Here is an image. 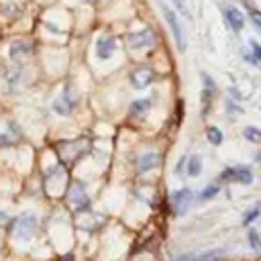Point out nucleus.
<instances>
[{
  "mask_svg": "<svg viewBox=\"0 0 261 261\" xmlns=\"http://www.w3.org/2000/svg\"><path fill=\"white\" fill-rule=\"evenodd\" d=\"M37 228H39V220L33 212H24L20 216H16L12 220V237L14 239H20V241H29L37 234Z\"/></svg>",
  "mask_w": 261,
  "mask_h": 261,
  "instance_id": "f257e3e1",
  "label": "nucleus"
},
{
  "mask_svg": "<svg viewBox=\"0 0 261 261\" xmlns=\"http://www.w3.org/2000/svg\"><path fill=\"white\" fill-rule=\"evenodd\" d=\"M77 106V94H75V88L71 84H67L63 88V94L53 102V110L61 116H69L73 112V108Z\"/></svg>",
  "mask_w": 261,
  "mask_h": 261,
  "instance_id": "f03ea898",
  "label": "nucleus"
},
{
  "mask_svg": "<svg viewBox=\"0 0 261 261\" xmlns=\"http://www.w3.org/2000/svg\"><path fill=\"white\" fill-rule=\"evenodd\" d=\"M84 145H88V139H73V141H65V143H59V145H57V153H59L61 161L69 163V161H73L77 155H82V153L88 149V147H84Z\"/></svg>",
  "mask_w": 261,
  "mask_h": 261,
  "instance_id": "7ed1b4c3",
  "label": "nucleus"
},
{
  "mask_svg": "<svg viewBox=\"0 0 261 261\" xmlns=\"http://www.w3.org/2000/svg\"><path fill=\"white\" fill-rule=\"evenodd\" d=\"M67 200H69L71 208L77 210V212H86L90 208V198H88V194H86V190H84V186L80 181H75V184L69 186Z\"/></svg>",
  "mask_w": 261,
  "mask_h": 261,
  "instance_id": "20e7f679",
  "label": "nucleus"
},
{
  "mask_svg": "<svg viewBox=\"0 0 261 261\" xmlns=\"http://www.w3.org/2000/svg\"><path fill=\"white\" fill-rule=\"evenodd\" d=\"M222 181H237V184H253V173L249 167L245 165H237V167H226L220 177Z\"/></svg>",
  "mask_w": 261,
  "mask_h": 261,
  "instance_id": "39448f33",
  "label": "nucleus"
},
{
  "mask_svg": "<svg viewBox=\"0 0 261 261\" xmlns=\"http://www.w3.org/2000/svg\"><path fill=\"white\" fill-rule=\"evenodd\" d=\"M128 41V47L130 49H147V47H153L155 45V35L151 29H141V31H135L126 37Z\"/></svg>",
  "mask_w": 261,
  "mask_h": 261,
  "instance_id": "423d86ee",
  "label": "nucleus"
},
{
  "mask_svg": "<svg viewBox=\"0 0 261 261\" xmlns=\"http://www.w3.org/2000/svg\"><path fill=\"white\" fill-rule=\"evenodd\" d=\"M161 8H163L165 20H167V24H169V29H171V33H173V39H175L177 47L184 51V49H186V37H184V29H181V24H179V20H177L175 12H173L171 8H167L165 4H161Z\"/></svg>",
  "mask_w": 261,
  "mask_h": 261,
  "instance_id": "0eeeda50",
  "label": "nucleus"
},
{
  "mask_svg": "<svg viewBox=\"0 0 261 261\" xmlns=\"http://www.w3.org/2000/svg\"><path fill=\"white\" fill-rule=\"evenodd\" d=\"M153 80H155V71L147 65H141V67L130 71V84L135 90H145L147 86L153 84Z\"/></svg>",
  "mask_w": 261,
  "mask_h": 261,
  "instance_id": "6e6552de",
  "label": "nucleus"
},
{
  "mask_svg": "<svg viewBox=\"0 0 261 261\" xmlns=\"http://www.w3.org/2000/svg\"><path fill=\"white\" fill-rule=\"evenodd\" d=\"M192 202H194V192L190 188H181L171 194V206H173L175 214H184Z\"/></svg>",
  "mask_w": 261,
  "mask_h": 261,
  "instance_id": "1a4fd4ad",
  "label": "nucleus"
},
{
  "mask_svg": "<svg viewBox=\"0 0 261 261\" xmlns=\"http://www.w3.org/2000/svg\"><path fill=\"white\" fill-rule=\"evenodd\" d=\"M157 165H159V153H155V151H145L135 159V167L139 173H147V171L155 169Z\"/></svg>",
  "mask_w": 261,
  "mask_h": 261,
  "instance_id": "9d476101",
  "label": "nucleus"
},
{
  "mask_svg": "<svg viewBox=\"0 0 261 261\" xmlns=\"http://www.w3.org/2000/svg\"><path fill=\"white\" fill-rule=\"evenodd\" d=\"M116 51V41L114 37H100L96 41V55L98 59H110Z\"/></svg>",
  "mask_w": 261,
  "mask_h": 261,
  "instance_id": "9b49d317",
  "label": "nucleus"
},
{
  "mask_svg": "<svg viewBox=\"0 0 261 261\" xmlns=\"http://www.w3.org/2000/svg\"><path fill=\"white\" fill-rule=\"evenodd\" d=\"M31 51H33V43H31V41H22V39H18V41L10 43V51H8V53H10V59L18 63L20 59L29 57Z\"/></svg>",
  "mask_w": 261,
  "mask_h": 261,
  "instance_id": "f8f14e48",
  "label": "nucleus"
},
{
  "mask_svg": "<svg viewBox=\"0 0 261 261\" xmlns=\"http://www.w3.org/2000/svg\"><path fill=\"white\" fill-rule=\"evenodd\" d=\"M20 139V128L14 120H8L6 128L0 130V147H10Z\"/></svg>",
  "mask_w": 261,
  "mask_h": 261,
  "instance_id": "ddd939ff",
  "label": "nucleus"
},
{
  "mask_svg": "<svg viewBox=\"0 0 261 261\" xmlns=\"http://www.w3.org/2000/svg\"><path fill=\"white\" fill-rule=\"evenodd\" d=\"M224 16H226V22L230 24L232 31H241L245 27V16L241 14V10H237L234 6H226L224 8Z\"/></svg>",
  "mask_w": 261,
  "mask_h": 261,
  "instance_id": "4468645a",
  "label": "nucleus"
},
{
  "mask_svg": "<svg viewBox=\"0 0 261 261\" xmlns=\"http://www.w3.org/2000/svg\"><path fill=\"white\" fill-rule=\"evenodd\" d=\"M202 80H204V92H202V112L206 114L208 112V104H210V100H212V94H214V82L204 73L202 75Z\"/></svg>",
  "mask_w": 261,
  "mask_h": 261,
  "instance_id": "2eb2a0df",
  "label": "nucleus"
},
{
  "mask_svg": "<svg viewBox=\"0 0 261 261\" xmlns=\"http://www.w3.org/2000/svg\"><path fill=\"white\" fill-rule=\"evenodd\" d=\"M186 171H188L190 177H198L202 173V159H200V155H192L188 159V169Z\"/></svg>",
  "mask_w": 261,
  "mask_h": 261,
  "instance_id": "dca6fc26",
  "label": "nucleus"
},
{
  "mask_svg": "<svg viewBox=\"0 0 261 261\" xmlns=\"http://www.w3.org/2000/svg\"><path fill=\"white\" fill-rule=\"evenodd\" d=\"M149 106H151V100H147V98H143V100H135V102L130 104V114L141 116V114H145V112L149 110Z\"/></svg>",
  "mask_w": 261,
  "mask_h": 261,
  "instance_id": "f3484780",
  "label": "nucleus"
},
{
  "mask_svg": "<svg viewBox=\"0 0 261 261\" xmlns=\"http://www.w3.org/2000/svg\"><path fill=\"white\" fill-rule=\"evenodd\" d=\"M259 216H261V204H255L253 208H249V210L245 212V216H243V224H245V226H249V224H251V222H255Z\"/></svg>",
  "mask_w": 261,
  "mask_h": 261,
  "instance_id": "a211bd4d",
  "label": "nucleus"
},
{
  "mask_svg": "<svg viewBox=\"0 0 261 261\" xmlns=\"http://www.w3.org/2000/svg\"><path fill=\"white\" fill-rule=\"evenodd\" d=\"M206 137H208V141L212 143V145H220L222 143V130L220 128H216V126H210L208 130H206Z\"/></svg>",
  "mask_w": 261,
  "mask_h": 261,
  "instance_id": "6ab92c4d",
  "label": "nucleus"
},
{
  "mask_svg": "<svg viewBox=\"0 0 261 261\" xmlns=\"http://www.w3.org/2000/svg\"><path fill=\"white\" fill-rule=\"evenodd\" d=\"M243 135H245V139L251 141V143H261V130H259L257 126H247V128L243 130Z\"/></svg>",
  "mask_w": 261,
  "mask_h": 261,
  "instance_id": "aec40b11",
  "label": "nucleus"
},
{
  "mask_svg": "<svg viewBox=\"0 0 261 261\" xmlns=\"http://www.w3.org/2000/svg\"><path fill=\"white\" fill-rule=\"evenodd\" d=\"M218 190H220V188H218L216 184H212V186H208L206 190H202V192H200V196H198V200H200V202H206V200H210V198H214V196L218 194Z\"/></svg>",
  "mask_w": 261,
  "mask_h": 261,
  "instance_id": "412c9836",
  "label": "nucleus"
},
{
  "mask_svg": "<svg viewBox=\"0 0 261 261\" xmlns=\"http://www.w3.org/2000/svg\"><path fill=\"white\" fill-rule=\"evenodd\" d=\"M173 4L179 8V12L186 18H192V8H190V0H173Z\"/></svg>",
  "mask_w": 261,
  "mask_h": 261,
  "instance_id": "4be33fe9",
  "label": "nucleus"
},
{
  "mask_svg": "<svg viewBox=\"0 0 261 261\" xmlns=\"http://www.w3.org/2000/svg\"><path fill=\"white\" fill-rule=\"evenodd\" d=\"M249 245H251L255 251L261 249V241H259V234H257L255 230H249Z\"/></svg>",
  "mask_w": 261,
  "mask_h": 261,
  "instance_id": "5701e85b",
  "label": "nucleus"
},
{
  "mask_svg": "<svg viewBox=\"0 0 261 261\" xmlns=\"http://www.w3.org/2000/svg\"><path fill=\"white\" fill-rule=\"evenodd\" d=\"M251 49H253V53H255V55H253V63H259V61H261V45L251 39Z\"/></svg>",
  "mask_w": 261,
  "mask_h": 261,
  "instance_id": "b1692460",
  "label": "nucleus"
},
{
  "mask_svg": "<svg viewBox=\"0 0 261 261\" xmlns=\"http://www.w3.org/2000/svg\"><path fill=\"white\" fill-rule=\"evenodd\" d=\"M8 220H10V218H8V214H6L4 210H0V226H4Z\"/></svg>",
  "mask_w": 261,
  "mask_h": 261,
  "instance_id": "393cba45",
  "label": "nucleus"
},
{
  "mask_svg": "<svg viewBox=\"0 0 261 261\" xmlns=\"http://www.w3.org/2000/svg\"><path fill=\"white\" fill-rule=\"evenodd\" d=\"M184 163H186V159H181V161L175 165V173H181V169H184Z\"/></svg>",
  "mask_w": 261,
  "mask_h": 261,
  "instance_id": "a878e982",
  "label": "nucleus"
},
{
  "mask_svg": "<svg viewBox=\"0 0 261 261\" xmlns=\"http://www.w3.org/2000/svg\"><path fill=\"white\" fill-rule=\"evenodd\" d=\"M255 159H257V161H259V163H261V151H259V153H257V157H255Z\"/></svg>",
  "mask_w": 261,
  "mask_h": 261,
  "instance_id": "bb28decb",
  "label": "nucleus"
},
{
  "mask_svg": "<svg viewBox=\"0 0 261 261\" xmlns=\"http://www.w3.org/2000/svg\"><path fill=\"white\" fill-rule=\"evenodd\" d=\"M86 2H94V0H86Z\"/></svg>",
  "mask_w": 261,
  "mask_h": 261,
  "instance_id": "cd10ccee",
  "label": "nucleus"
},
{
  "mask_svg": "<svg viewBox=\"0 0 261 261\" xmlns=\"http://www.w3.org/2000/svg\"><path fill=\"white\" fill-rule=\"evenodd\" d=\"M259 29H261V24H259Z\"/></svg>",
  "mask_w": 261,
  "mask_h": 261,
  "instance_id": "c85d7f7f",
  "label": "nucleus"
}]
</instances>
